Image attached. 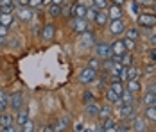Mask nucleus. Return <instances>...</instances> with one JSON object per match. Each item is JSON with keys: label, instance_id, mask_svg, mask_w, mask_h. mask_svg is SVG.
Returning <instances> with one entry per match:
<instances>
[{"label": "nucleus", "instance_id": "obj_1", "mask_svg": "<svg viewBox=\"0 0 156 132\" xmlns=\"http://www.w3.org/2000/svg\"><path fill=\"white\" fill-rule=\"evenodd\" d=\"M95 54L101 61H106V59H111L113 52H111V46L108 43H99L95 45Z\"/></svg>", "mask_w": 156, "mask_h": 132}, {"label": "nucleus", "instance_id": "obj_2", "mask_svg": "<svg viewBox=\"0 0 156 132\" xmlns=\"http://www.w3.org/2000/svg\"><path fill=\"white\" fill-rule=\"evenodd\" d=\"M72 30H74L76 34H83V32L90 30L88 20H86V18H74V22H72Z\"/></svg>", "mask_w": 156, "mask_h": 132}, {"label": "nucleus", "instance_id": "obj_3", "mask_svg": "<svg viewBox=\"0 0 156 132\" xmlns=\"http://www.w3.org/2000/svg\"><path fill=\"white\" fill-rule=\"evenodd\" d=\"M32 15H34L32 13V7H29V5H18V9H16V16L22 22H31Z\"/></svg>", "mask_w": 156, "mask_h": 132}, {"label": "nucleus", "instance_id": "obj_4", "mask_svg": "<svg viewBox=\"0 0 156 132\" xmlns=\"http://www.w3.org/2000/svg\"><path fill=\"white\" fill-rule=\"evenodd\" d=\"M95 77H97V72H95V70H92V68H84V70H81V73H79V82H81V84L94 82Z\"/></svg>", "mask_w": 156, "mask_h": 132}, {"label": "nucleus", "instance_id": "obj_5", "mask_svg": "<svg viewBox=\"0 0 156 132\" xmlns=\"http://www.w3.org/2000/svg\"><path fill=\"white\" fill-rule=\"evenodd\" d=\"M109 32L113 34V36H120V34H124L126 32V25L122 20H111L109 22Z\"/></svg>", "mask_w": 156, "mask_h": 132}, {"label": "nucleus", "instance_id": "obj_6", "mask_svg": "<svg viewBox=\"0 0 156 132\" xmlns=\"http://www.w3.org/2000/svg\"><path fill=\"white\" fill-rule=\"evenodd\" d=\"M54 34H56V25L54 23H47V25H43V30H41V39L48 43V41H52L54 39Z\"/></svg>", "mask_w": 156, "mask_h": 132}, {"label": "nucleus", "instance_id": "obj_7", "mask_svg": "<svg viewBox=\"0 0 156 132\" xmlns=\"http://www.w3.org/2000/svg\"><path fill=\"white\" fill-rule=\"evenodd\" d=\"M138 25H142L144 29H149V27H154L156 25V16L154 15H140L138 16Z\"/></svg>", "mask_w": 156, "mask_h": 132}, {"label": "nucleus", "instance_id": "obj_8", "mask_svg": "<svg viewBox=\"0 0 156 132\" xmlns=\"http://www.w3.org/2000/svg\"><path fill=\"white\" fill-rule=\"evenodd\" d=\"M70 123H72V121H70V116H68V114H65V116L59 118L52 127H54V130H56V132H63V130H66V129H70Z\"/></svg>", "mask_w": 156, "mask_h": 132}, {"label": "nucleus", "instance_id": "obj_9", "mask_svg": "<svg viewBox=\"0 0 156 132\" xmlns=\"http://www.w3.org/2000/svg\"><path fill=\"white\" fill-rule=\"evenodd\" d=\"M9 107L13 111H20L23 107V96H22V93H15V95L9 96Z\"/></svg>", "mask_w": 156, "mask_h": 132}, {"label": "nucleus", "instance_id": "obj_10", "mask_svg": "<svg viewBox=\"0 0 156 132\" xmlns=\"http://www.w3.org/2000/svg\"><path fill=\"white\" fill-rule=\"evenodd\" d=\"M97 25H101V27H104V25H108L109 22V16H108V11H104V9H101V11H97V16H95L94 20Z\"/></svg>", "mask_w": 156, "mask_h": 132}, {"label": "nucleus", "instance_id": "obj_11", "mask_svg": "<svg viewBox=\"0 0 156 132\" xmlns=\"http://www.w3.org/2000/svg\"><path fill=\"white\" fill-rule=\"evenodd\" d=\"M81 45H83V46H94L95 45V36L90 30H86V32L81 34Z\"/></svg>", "mask_w": 156, "mask_h": 132}, {"label": "nucleus", "instance_id": "obj_12", "mask_svg": "<svg viewBox=\"0 0 156 132\" xmlns=\"http://www.w3.org/2000/svg\"><path fill=\"white\" fill-rule=\"evenodd\" d=\"M13 121H15V116L11 113H7V111L0 113V127H9V125H13Z\"/></svg>", "mask_w": 156, "mask_h": 132}, {"label": "nucleus", "instance_id": "obj_13", "mask_svg": "<svg viewBox=\"0 0 156 132\" xmlns=\"http://www.w3.org/2000/svg\"><path fill=\"white\" fill-rule=\"evenodd\" d=\"M111 46V52H113V56H122L126 54V45L124 41H120V39H117L113 45H109Z\"/></svg>", "mask_w": 156, "mask_h": 132}, {"label": "nucleus", "instance_id": "obj_14", "mask_svg": "<svg viewBox=\"0 0 156 132\" xmlns=\"http://www.w3.org/2000/svg\"><path fill=\"white\" fill-rule=\"evenodd\" d=\"M16 2L15 0H0V11L2 13H13Z\"/></svg>", "mask_w": 156, "mask_h": 132}, {"label": "nucleus", "instance_id": "obj_15", "mask_svg": "<svg viewBox=\"0 0 156 132\" xmlns=\"http://www.w3.org/2000/svg\"><path fill=\"white\" fill-rule=\"evenodd\" d=\"M108 16H109V20H120V16H122V7L113 4L108 9Z\"/></svg>", "mask_w": 156, "mask_h": 132}, {"label": "nucleus", "instance_id": "obj_16", "mask_svg": "<svg viewBox=\"0 0 156 132\" xmlns=\"http://www.w3.org/2000/svg\"><path fill=\"white\" fill-rule=\"evenodd\" d=\"M15 120H16V125H20V127H22V125L29 120V111H27L25 107H22V109L18 111V114H16Z\"/></svg>", "mask_w": 156, "mask_h": 132}, {"label": "nucleus", "instance_id": "obj_17", "mask_svg": "<svg viewBox=\"0 0 156 132\" xmlns=\"http://www.w3.org/2000/svg\"><path fill=\"white\" fill-rule=\"evenodd\" d=\"M106 100H108L109 103H115V105H122L120 95H117L113 89H108V91H106Z\"/></svg>", "mask_w": 156, "mask_h": 132}, {"label": "nucleus", "instance_id": "obj_18", "mask_svg": "<svg viewBox=\"0 0 156 132\" xmlns=\"http://www.w3.org/2000/svg\"><path fill=\"white\" fill-rule=\"evenodd\" d=\"M74 18H86V5L84 4H76L74 5V11H72Z\"/></svg>", "mask_w": 156, "mask_h": 132}, {"label": "nucleus", "instance_id": "obj_19", "mask_svg": "<svg viewBox=\"0 0 156 132\" xmlns=\"http://www.w3.org/2000/svg\"><path fill=\"white\" fill-rule=\"evenodd\" d=\"M99 105L97 103H94V102H90V103H86V109H84V114H88V116H92V118H95V116H99Z\"/></svg>", "mask_w": 156, "mask_h": 132}, {"label": "nucleus", "instance_id": "obj_20", "mask_svg": "<svg viewBox=\"0 0 156 132\" xmlns=\"http://www.w3.org/2000/svg\"><path fill=\"white\" fill-rule=\"evenodd\" d=\"M109 89H113V91H115L117 95H122V93H124V86H122V82H120L119 79H111Z\"/></svg>", "mask_w": 156, "mask_h": 132}, {"label": "nucleus", "instance_id": "obj_21", "mask_svg": "<svg viewBox=\"0 0 156 132\" xmlns=\"http://www.w3.org/2000/svg\"><path fill=\"white\" fill-rule=\"evenodd\" d=\"M127 91H131L133 95L135 93H138L140 91V82H138V79H131V80H127Z\"/></svg>", "mask_w": 156, "mask_h": 132}, {"label": "nucleus", "instance_id": "obj_22", "mask_svg": "<svg viewBox=\"0 0 156 132\" xmlns=\"http://www.w3.org/2000/svg\"><path fill=\"white\" fill-rule=\"evenodd\" d=\"M120 100H122V105H133V93L131 91H127V89H124V93L120 95Z\"/></svg>", "mask_w": 156, "mask_h": 132}, {"label": "nucleus", "instance_id": "obj_23", "mask_svg": "<svg viewBox=\"0 0 156 132\" xmlns=\"http://www.w3.org/2000/svg\"><path fill=\"white\" fill-rule=\"evenodd\" d=\"M144 116L147 118L149 121H156V105H149V107H145Z\"/></svg>", "mask_w": 156, "mask_h": 132}, {"label": "nucleus", "instance_id": "obj_24", "mask_svg": "<svg viewBox=\"0 0 156 132\" xmlns=\"http://www.w3.org/2000/svg\"><path fill=\"white\" fill-rule=\"evenodd\" d=\"M9 107V95L0 89V111H5Z\"/></svg>", "mask_w": 156, "mask_h": 132}, {"label": "nucleus", "instance_id": "obj_25", "mask_svg": "<svg viewBox=\"0 0 156 132\" xmlns=\"http://www.w3.org/2000/svg\"><path fill=\"white\" fill-rule=\"evenodd\" d=\"M13 20H15V18H13L11 13H2V15H0V23L5 25V27H9V25L13 23Z\"/></svg>", "mask_w": 156, "mask_h": 132}, {"label": "nucleus", "instance_id": "obj_26", "mask_svg": "<svg viewBox=\"0 0 156 132\" xmlns=\"http://www.w3.org/2000/svg\"><path fill=\"white\" fill-rule=\"evenodd\" d=\"M120 64H122L124 68L133 66V56H131V54H122V56H120Z\"/></svg>", "mask_w": 156, "mask_h": 132}, {"label": "nucleus", "instance_id": "obj_27", "mask_svg": "<svg viewBox=\"0 0 156 132\" xmlns=\"http://www.w3.org/2000/svg\"><path fill=\"white\" fill-rule=\"evenodd\" d=\"M142 102H144V105H145V107H149V105H156V95H153V93H147V95L142 98Z\"/></svg>", "mask_w": 156, "mask_h": 132}, {"label": "nucleus", "instance_id": "obj_28", "mask_svg": "<svg viewBox=\"0 0 156 132\" xmlns=\"http://www.w3.org/2000/svg\"><path fill=\"white\" fill-rule=\"evenodd\" d=\"M133 113H135V109H133V105H122V109H120V118H129L133 116Z\"/></svg>", "mask_w": 156, "mask_h": 132}, {"label": "nucleus", "instance_id": "obj_29", "mask_svg": "<svg viewBox=\"0 0 156 132\" xmlns=\"http://www.w3.org/2000/svg\"><path fill=\"white\" fill-rule=\"evenodd\" d=\"M99 118H101V120L111 118V107H109V105H102V107L99 109Z\"/></svg>", "mask_w": 156, "mask_h": 132}, {"label": "nucleus", "instance_id": "obj_30", "mask_svg": "<svg viewBox=\"0 0 156 132\" xmlns=\"http://www.w3.org/2000/svg\"><path fill=\"white\" fill-rule=\"evenodd\" d=\"M48 15L52 16V18H58V16H61V5L50 4V7H48Z\"/></svg>", "mask_w": 156, "mask_h": 132}, {"label": "nucleus", "instance_id": "obj_31", "mask_svg": "<svg viewBox=\"0 0 156 132\" xmlns=\"http://www.w3.org/2000/svg\"><path fill=\"white\" fill-rule=\"evenodd\" d=\"M138 75H140V68H136V66H129L127 68V80L138 79Z\"/></svg>", "mask_w": 156, "mask_h": 132}, {"label": "nucleus", "instance_id": "obj_32", "mask_svg": "<svg viewBox=\"0 0 156 132\" xmlns=\"http://www.w3.org/2000/svg\"><path fill=\"white\" fill-rule=\"evenodd\" d=\"M133 127H135V130L136 132H144L145 130V121H144L142 118H136L135 123H133Z\"/></svg>", "mask_w": 156, "mask_h": 132}, {"label": "nucleus", "instance_id": "obj_33", "mask_svg": "<svg viewBox=\"0 0 156 132\" xmlns=\"http://www.w3.org/2000/svg\"><path fill=\"white\" fill-rule=\"evenodd\" d=\"M97 11H99V9H97V7H94V5H92V7H86V20H95Z\"/></svg>", "mask_w": 156, "mask_h": 132}, {"label": "nucleus", "instance_id": "obj_34", "mask_svg": "<svg viewBox=\"0 0 156 132\" xmlns=\"http://www.w3.org/2000/svg\"><path fill=\"white\" fill-rule=\"evenodd\" d=\"M88 68H92V70H99L101 68V59L99 57H94V59H90V63H88Z\"/></svg>", "mask_w": 156, "mask_h": 132}, {"label": "nucleus", "instance_id": "obj_35", "mask_svg": "<svg viewBox=\"0 0 156 132\" xmlns=\"http://www.w3.org/2000/svg\"><path fill=\"white\" fill-rule=\"evenodd\" d=\"M22 132H34V123L31 120H27L23 125H22Z\"/></svg>", "mask_w": 156, "mask_h": 132}, {"label": "nucleus", "instance_id": "obj_36", "mask_svg": "<svg viewBox=\"0 0 156 132\" xmlns=\"http://www.w3.org/2000/svg\"><path fill=\"white\" fill-rule=\"evenodd\" d=\"M126 45V50H135V46H136V43H135V39H131V38H126V39H122Z\"/></svg>", "mask_w": 156, "mask_h": 132}, {"label": "nucleus", "instance_id": "obj_37", "mask_svg": "<svg viewBox=\"0 0 156 132\" xmlns=\"http://www.w3.org/2000/svg\"><path fill=\"white\" fill-rule=\"evenodd\" d=\"M2 132H22L20 125H9V127H2Z\"/></svg>", "mask_w": 156, "mask_h": 132}, {"label": "nucleus", "instance_id": "obj_38", "mask_svg": "<svg viewBox=\"0 0 156 132\" xmlns=\"http://www.w3.org/2000/svg\"><path fill=\"white\" fill-rule=\"evenodd\" d=\"M106 5H108V0H94V7H97L99 11L106 9Z\"/></svg>", "mask_w": 156, "mask_h": 132}, {"label": "nucleus", "instance_id": "obj_39", "mask_svg": "<svg viewBox=\"0 0 156 132\" xmlns=\"http://www.w3.org/2000/svg\"><path fill=\"white\" fill-rule=\"evenodd\" d=\"M126 38H131V39L136 41V38H138V29H129L126 32Z\"/></svg>", "mask_w": 156, "mask_h": 132}, {"label": "nucleus", "instance_id": "obj_40", "mask_svg": "<svg viewBox=\"0 0 156 132\" xmlns=\"http://www.w3.org/2000/svg\"><path fill=\"white\" fill-rule=\"evenodd\" d=\"M136 5H153L154 4V0H133Z\"/></svg>", "mask_w": 156, "mask_h": 132}, {"label": "nucleus", "instance_id": "obj_41", "mask_svg": "<svg viewBox=\"0 0 156 132\" xmlns=\"http://www.w3.org/2000/svg\"><path fill=\"white\" fill-rule=\"evenodd\" d=\"M119 80H126L127 82V68H122L120 73H119Z\"/></svg>", "mask_w": 156, "mask_h": 132}, {"label": "nucleus", "instance_id": "obj_42", "mask_svg": "<svg viewBox=\"0 0 156 132\" xmlns=\"http://www.w3.org/2000/svg\"><path fill=\"white\" fill-rule=\"evenodd\" d=\"M41 4H43V0H29V7H32V9L34 7H40Z\"/></svg>", "mask_w": 156, "mask_h": 132}, {"label": "nucleus", "instance_id": "obj_43", "mask_svg": "<svg viewBox=\"0 0 156 132\" xmlns=\"http://www.w3.org/2000/svg\"><path fill=\"white\" fill-rule=\"evenodd\" d=\"M7 32H9V27H5V25L0 23V36H7Z\"/></svg>", "mask_w": 156, "mask_h": 132}, {"label": "nucleus", "instance_id": "obj_44", "mask_svg": "<svg viewBox=\"0 0 156 132\" xmlns=\"http://www.w3.org/2000/svg\"><path fill=\"white\" fill-rule=\"evenodd\" d=\"M84 102H86V103L92 102V93H90V91H86V93H84Z\"/></svg>", "mask_w": 156, "mask_h": 132}, {"label": "nucleus", "instance_id": "obj_45", "mask_svg": "<svg viewBox=\"0 0 156 132\" xmlns=\"http://www.w3.org/2000/svg\"><path fill=\"white\" fill-rule=\"evenodd\" d=\"M149 56H151V59H153V61L156 63V46H154V48H151V50H149Z\"/></svg>", "mask_w": 156, "mask_h": 132}, {"label": "nucleus", "instance_id": "obj_46", "mask_svg": "<svg viewBox=\"0 0 156 132\" xmlns=\"http://www.w3.org/2000/svg\"><path fill=\"white\" fill-rule=\"evenodd\" d=\"M117 132H127V125H117Z\"/></svg>", "mask_w": 156, "mask_h": 132}, {"label": "nucleus", "instance_id": "obj_47", "mask_svg": "<svg viewBox=\"0 0 156 132\" xmlns=\"http://www.w3.org/2000/svg\"><path fill=\"white\" fill-rule=\"evenodd\" d=\"M149 93H153V95H156V82H153V84L149 86Z\"/></svg>", "mask_w": 156, "mask_h": 132}, {"label": "nucleus", "instance_id": "obj_48", "mask_svg": "<svg viewBox=\"0 0 156 132\" xmlns=\"http://www.w3.org/2000/svg\"><path fill=\"white\" fill-rule=\"evenodd\" d=\"M111 2H113L115 5H120V7H122V5H124V2H126V0H111Z\"/></svg>", "mask_w": 156, "mask_h": 132}, {"label": "nucleus", "instance_id": "obj_49", "mask_svg": "<svg viewBox=\"0 0 156 132\" xmlns=\"http://www.w3.org/2000/svg\"><path fill=\"white\" fill-rule=\"evenodd\" d=\"M7 43V36H0V46Z\"/></svg>", "mask_w": 156, "mask_h": 132}, {"label": "nucleus", "instance_id": "obj_50", "mask_svg": "<svg viewBox=\"0 0 156 132\" xmlns=\"http://www.w3.org/2000/svg\"><path fill=\"white\" fill-rule=\"evenodd\" d=\"M74 132H84V127L79 123V125H76V130H74Z\"/></svg>", "mask_w": 156, "mask_h": 132}, {"label": "nucleus", "instance_id": "obj_51", "mask_svg": "<svg viewBox=\"0 0 156 132\" xmlns=\"http://www.w3.org/2000/svg\"><path fill=\"white\" fill-rule=\"evenodd\" d=\"M18 5H29V0H18Z\"/></svg>", "mask_w": 156, "mask_h": 132}, {"label": "nucleus", "instance_id": "obj_52", "mask_svg": "<svg viewBox=\"0 0 156 132\" xmlns=\"http://www.w3.org/2000/svg\"><path fill=\"white\" fill-rule=\"evenodd\" d=\"M52 4H56V5H63L65 0H52Z\"/></svg>", "mask_w": 156, "mask_h": 132}, {"label": "nucleus", "instance_id": "obj_53", "mask_svg": "<svg viewBox=\"0 0 156 132\" xmlns=\"http://www.w3.org/2000/svg\"><path fill=\"white\" fill-rule=\"evenodd\" d=\"M43 132H56L54 130V127H52V125H48V127H45V130Z\"/></svg>", "mask_w": 156, "mask_h": 132}, {"label": "nucleus", "instance_id": "obj_54", "mask_svg": "<svg viewBox=\"0 0 156 132\" xmlns=\"http://www.w3.org/2000/svg\"><path fill=\"white\" fill-rule=\"evenodd\" d=\"M104 132H117V127H113V129H106Z\"/></svg>", "mask_w": 156, "mask_h": 132}, {"label": "nucleus", "instance_id": "obj_55", "mask_svg": "<svg viewBox=\"0 0 156 132\" xmlns=\"http://www.w3.org/2000/svg\"><path fill=\"white\" fill-rule=\"evenodd\" d=\"M151 43H153V45H154V46H156V34H154V36H153V38H151Z\"/></svg>", "mask_w": 156, "mask_h": 132}, {"label": "nucleus", "instance_id": "obj_56", "mask_svg": "<svg viewBox=\"0 0 156 132\" xmlns=\"http://www.w3.org/2000/svg\"><path fill=\"white\" fill-rule=\"evenodd\" d=\"M84 132H99V130H97V129H86Z\"/></svg>", "mask_w": 156, "mask_h": 132}, {"label": "nucleus", "instance_id": "obj_57", "mask_svg": "<svg viewBox=\"0 0 156 132\" xmlns=\"http://www.w3.org/2000/svg\"><path fill=\"white\" fill-rule=\"evenodd\" d=\"M43 4H48V5H50V4H52V0H43Z\"/></svg>", "mask_w": 156, "mask_h": 132}, {"label": "nucleus", "instance_id": "obj_58", "mask_svg": "<svg viewBox=\"0 0 156 132\" xmlns=\"http://www.w3.org/2000/svg\"><path fill=\"white\" fill-rule=\"evenodd\" d=\"M154 16H156V5H154Z\"/></svg>", "mask_w": 156, "mask_h": 132}, {"label": "nucleus", "instance_id": "obj_59", "mask_svg": "<svg viewBox=\"0 0 156 132\" xmlns=\"http://www.w3.org/2000/svg\"><path fill=\"white\" fill-rule=\"evenodd\" d=\"M0 132H2V127H0Z\"/></svg>", "mask_w": 156, "mask_h": 132}, {"label": "nucleus", "instance_id": "obj_60", "mask_svg": "<svg viewBox=\"0 0 156 132\" xmlns=\"http://www.w3.org/2000/svg\"><path fill=\"white\" fill-rule=\"evenodd\" d=\"M0 15H2V11H0Z\"/></svg>", "mask_w": 156, "mask_h": 132}, {"label": "nucleus", "instance_id": "obj_61", "mask_svg": "<svg viewBox=\"0 0 156 132\" xmlns=\"http://www.w3.org/2000/svg\"><path fill=\"white\" fill-rule=\"evenodd\" d=\"M0 113H2V111H0Z\"/></svg>", "mask_w": 156, "mask_h": 132}]
</instances>
